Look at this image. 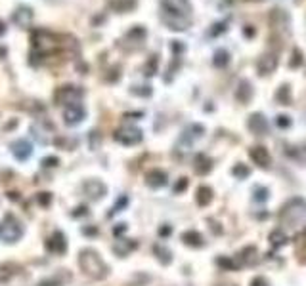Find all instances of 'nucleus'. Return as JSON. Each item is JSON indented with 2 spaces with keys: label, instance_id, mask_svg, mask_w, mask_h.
<instances>
[{
  "label": "nucleus",
  "instance_id": "79ce46f5",
  "mask_svg": "<svg viewBox=\"0 0 306 286\" xmlns=\"http://www.w3.org/2000/svg\"><path fill=\"white\" fill-rule=\"evenodd\" d=\"M251 286H268V282H266V278L264 277H254Z\"/></svg>",
  "mask_w": 306,
  "mask_h": 286
},
{
  "label": "nucleus",
  "instance_id": "ea45409f",
  "mask_svg": "<svg viewBox=\"0 0 306 286\" xmlns=\"http://www.w3.org/2000/svg\"><path fill=\"white\" fill-rule=\"evenodd\" d=\"M214 27H216V29L210 31V36H216V35H220L222 31H226V23H216Z\"/></svg>",
  "mask_w": 306,
  "mask_h": 286
},
{
  "label": "nucleus",
  "instance_id": "f8f14e48",
  "mask_svg": "<svg viewBox=\"0 0 306 286\" xmlns=\"http://www.w3.org/2000/svg\"><path fill=\"white\" fill-rule=\"evenodd\" d=\"M247 126H249V130L253 132L254 136H266L268 128H270V124H268V121H266V117L263 113L251 115L249 121H247Z\"/></svg>",
  "mask_w": 306,
  "mask_h": 286
},
{
  "label": "nucleus",
  "instance_id": "6ab92c4d",
  "mask_svg": "<svg viewBox=\"0 0 306 286\" xmlns=\"http://www.w3.org/2000/svg\"><path fill=\"white\" fill-rule=\"evenodd\" d=\"M12 151H14V156L19 158V160H27L31 156V153H33L29 141H25V139H19L16 143H12Z\"/></svg>",
  "mask_w": 306,
  "mask_h": 286
},
{
  "label": "nucleus",
  "instance_id": "72a5a7b5",
  "mask_svg": "<svg viewBox=\"0 0 306 286\" xmlns=\"http://www.w3.org/2000/svg\"><path fill=\"white\" fill-rule=\"evenodd\" d=\"M14 267V265H0V282H8L10 277L14 275L10 269Z\"/></svg>",
  "mask_w": 306,
  "mask_h": 286
},
{
  "label": "nucleus",
  "instance_id": "603ef678",
  "mask_svg": "<svg viewBox=\"0 0 306 286\" xmlns=\"http://www.w3.org/2000/svg\"><path fill=\"white\" fill-rule=\"evenodd\" d=\"M249 2H258V0H249Z\"/></svg>",
  "mask_w": 306,
  "mask_h": 286
},
{
  "label": "nucleus",
  "instance_id": "20e7f679",
  "mask_svg": "<svg viewBox=\"0 0 306 286\" xmlns=\"http://www.w3.org/2000/svg\"><path fill=\"white\" fill-rule=\"evenodd\" d=\"M21 235H23V225H21V221L18 217L14 214H6L2 217V221H0V239L4 243H16V241H19Z\"/></svg>",
  "mask_w": 306,
  "mask_h": 286
},
{
  "label": "nucleus",
  "instance_id": "b1692460",
  "mask_svg": "<svg viewBox=\"0 0 306 286\" xmlns=\"http://www.w3.org/2000/svg\"><path fill=\"white\" fill-rule=\"evenodd\" d=\"M195 200L199 206H209V202L212 200V189L207 187V185H201L197 189V195H195Z\"/></svg>",
  "mask_w": 306,
  "mask_h": 286
},
{
  "label": "nucleus",
  "instance_id": "c756f323",
  "mask_svg": "<svg viewBox=\"0 0 306 286\" xmlns=\"http://www.w3.org/2000/svg\"><path fill=\"white\" fill-rule=\"evenodd\" d=\"M157 67H159V58L157 55H151L146 63V67H144V73H146V77H153L155 73H157Z\"/></svg>",
  "mask_w": 306,
  "mask_h": 286
},
{
  "label": "nucleus",
  "instance_id": "412c9836",
  "mask_svg": "<svg viewBox=\"0 0 306 286\" xmlns=\"http://www.w3.org/2000/svg\"><path fill=\"white\" fill-rule=\"evenodd\" d=\"M210 168H212V162H210L209 156L203 155V153L195 155V158H193V170L199 174V176H205V174H209Z\"/></svg>",
  "mask_w": 306,
  "mask_h": 286
},
{
  "label": "nucleus",
  "instance_id": "49530a36",
  "mask_svg": "<svg viewBox=\"0 0 306 286\" xmlns=\"http://www.w3.org/2000/svg\"><path fill=\"white\" fill-rule=\"evenodd\" d=\"M140 88H144V86H140ZM132 94H138V95H149L151 94V90H136V88H132Z\"/></svg>",
  "mask_w": 306,
  "mask_h": 286
},
{
  "label": "nucleus",
  "instance_id": "c9c22d12",
  "mask_svg": "<svg viewBox=\"0 0 306 286\" xmlns=\"http://www.w3.org/2000/svg\"><path fill=\"white\" fill-rule=\"evenodd\" d=\"M254 199L258 200V202H264V200L268 199V189L266 187H256L254 189Z\"/></svg>",
  "mask_w": 306,
  "mask_h": 286
},
{
  "label": "nucleus",
  "instance_id": "7c9ffc66",
  "mask_svg": "<svg viewBox=\"0 0 306 286\" xmlns=\"http://www.w3.org/2000/svg\"><path fill=\"white\" fill-rule=\"evenodd\" d=\"M216 265L222 267L224 271H236V269L239 267V263H237L236 260H232V258H218V260H216Z\"/></svg>",
  "mask_w": 306,
  "mask_h": 286
},
{
  "label": "nucleus",
  "instance_id": "cd10ccee",
  "mask_svg": "<svg viewBox=\"0 0 306 286\" xmlns=\"http://www.w3.org/2000/svg\"><path fill=\"white\" fill-rule=\"evenodd\" d=\"M287 241H289L287 235H285V231H281V229H276V231L270 233V244L274 248H280V246H283Z\"/></svg>",
  "mask_w": 306,
  "mask_h": 286
},
{
  "label": "nucleus",
  "instance_id": "09e8293b",
  "mask_svg": "<svg viewBox=\"0 0 306 286\" xmlns=\"http://www.w3.org/2000/svg\"><path fill=\"white\" fill-rule=\"evenodd\" d=\"M159 235H161V237H166V235H170V227H168V225L161 227V229H159Z\"/></svg>",
  "mask_w": 306,
  "mask_h": 286
},
{
  "label": "nucleus",
  "instance_id": "58836bf2",
  "mask_svg": "<svg viewBox=\"0 0 306 286\" xmlns=\"http://www.w3.org/2000/svg\"><path fill=\"white\" fill-rule=\"evenodd\" d=\"M186 187H188V180H186V178H180V182H176L174 185V193H184Z\"/></svg>",
  "mask_w": 306,
  "mask_h": 286
},
{
  "label": "nucleus",
  "instance_id": "bb28decb",
  "mask_svg": "<svg viewBox=\"0 0 306 286\" xmlns=\"http://www.w3.org/2000/svg\"><path fill=\"white\" fill-rule=\"evenodd\" d=\"M228 63H230V53L224 50V48H220L214 52V58H212V65L216 67V69H224Z\"/></svg>",
  "mask_w": 306,
  "mask_h": 286
},
{
  "label": "nucleus",
  "instance_id": "7ed1b4c3",
  "mask_svg": "<svg viewBox=\"0 0 306 286\" xmlns=\"http://www.w3.org/2000/svg\"><path fill=\"white\" fill-rule=\"evenodd\" d=\"M304 216H306V200L304 199H291L287 204H283L280 219H281V223L295 225V223L300 221Z\"/></svg>",
  "mask_w": 306,
  "mask_h": 286
},
{
  "label": "nucleus",
  "instance_id": "1a4fd4ad",
  "mask_svg": "<svg viewBox=\"0 0 306 286\" xmlns=\"http://www.w3.org/2000/svg\"><path fill=\"white\" fill-rule=\"evenodd\" d=\"M84 117H86V109L80 103H71L63 109V121L69 126H77L79 122L84 121Z\"/></svg>",
  "mask_w": 306,
  "mask_h": 286
},
{
  "label": "nucleus",
  "instance_id": "f3484780",
  "mask_svg": "<svg viewBox=\"0 0 306 286\" xmlns=\"http://www.w3.org/2000/svg\"><path fill=\"white\" fill-rule=\"evenodd\" d=\"M46 248L50 252H54V254H63V252L67 250V241H65V237H63V233H60V231H56V233L48 239V243H46Z\"/></svg>",
  "mask_w": 306,
  "mask_h": 286
},
{
  "label": "nucleus",
  "instance_id": "473e14b6",
  "mask_svg": "<svg viewBox=\"0 0 306 286\" xmlns=\"http://www.w3.org/2000/svg\"><path fill=\"white\" fill-rule=\"evenodd\" d=\"M300 65H302V52H300L298 48H295V50H293V55H291V61H289V67H291V69H297Z\"/></svg>",
  "mask_w": 306,
  "mask_h": 286
},
{
  "label": "nucleus",
  "instance_id": "4c0bfd02",
  "mask_svg": "<svg viewBox=\"0 0 306 286\" xmlns=\"http://www.w3.org/2000/svg\"><path fill=\"white\" fill-rule=\"evenodd\" d=\"M276 122H278V126H280V128H289V126H291V119H289L287 115H280Z\"/></svg>",
  "mask_w": 306,
  "mask_h": 286
},
{
  "label": "nucleus",
  "instance_id": "8fccbe9b",
  "mask_svg": "<svg viewBox=\"0 0 306 286\" xmlns=\"http://www.w3.org/2000/svg\"><path fill=\"white\" fill-rule=\"evenodd\" d=\"M4 33H6V23H4L2 19H0V36L4 35Z\"/></svg>",
  "mask_w": 306,
  "mask_h": 286
},
{
  "label": "nucleus",
  "instance_id": "aec40b11",
  "mask_svg": "<svg viewBox=\"0 0 306 286\" xmlns=\"http://www.w3.org/2000/svg\"><path fill=\"white\" fill-rule=\"evenodd\" d=\"M134 248H136V243L130 241V239H117V241L113 243V252L117 254V256H121V258L128 256Z\"/></svg>",
  "mask_w": 306,
  "mask_h": 286
},
{
  "label": "nucleus",
  "instance_id": "5701e85b",
  "mask_svg": "<svg viewBox=\"0 0 306 286\" xmlns=\"http://www.w3.org/2000/svg\"><path fill=\"white\" fill-rule=\"evenodd\" d=\"M182 243L188 244V246H193V248H199V246H203V237L201 233L190 229V231L182 233Z\"/></svg>",
  "mask_w": 306,
  "mask_h": 286
},
{
  "label": "nucleus",
  "instance_id": "a19ab883",
  "mask_svg": "<svg viewBox=\"0 0 306 286\" xmlns=\"http://www.w3.org/2000/svg\"><path fill=\"white\" fill-rule=\"evenodd\" d=\"M58 162H60V160H58L56 156H48V158H44L42 160V164L46 166V168H48V166H58Z\"/></svg>",
  "mask_w": 306,
  "mask_h": 286
},
{
  "label": "nucleus",
  "instance_id": "a211bd4d",
  "mask_svg": "<svg viewBox=\"0 0 306 286\" xmlns=\"http://www.w3.org/2000/svg\"><path fill=\"white\" fill-rule=\"evenodd\" d=\"M146 183L149 187H153V189L163 187V185H166V174L163 170H149L146 174Z\"/></svg>",
  "mask_w": 306,
  "mask_h": 286
},
{
  "label": "nucleus",
  "instance_id": "6e6552de",
  "mask_svg": "<svg viewBox=\"0 0 306 286\" xmlns=\"http://www.w3.org/2000/svg\"><path fill=\"white\" fill-rule=\"evenodd\" d=\"M278 63H280V60H278V55L276 53H263L258 60H256V71H258V75L260 77H268V75H272L274 71L278 69Z\"/></svg>",
  "mask_w": 306,
  "mask_h": 286
},
{
  "label": "nucleus",
  "instance_id": "f257e3e1",
  "mask_svg": "<svg viewBox=\"0 0 306 286\" xmlns=\"http://www.w3.org/2000/svg\"><path fill=\"white\" fill-rule=\"evenodd\" d=\"M79 263H80V269L84 271V275H88L90 278H96V280H102V278L107 277V265L105 261L102 260V256L98 254L96 250H86L80 252L79 256Z\"/></svg>",
  "mask_w": 306,
  "mask_h": 286
},
{
  "label": "nucleus",
  "instance_id": "c85d7f7f",
  "mask_svg": "<svg viewBox=\"0 0 306 286\" xmlns=\"http://www.w3.org/2000/svg\"><path fill=\"white\" fill-rule=\"evenodd\" d=\"M153 252L157 254L159 261H161L163 265H168V263L172 261V256H170V250H168V248H165V246H161V244H155V246H153Z\"/></svg>",
  "mask_w": 306,
  "mask_h": 286
},
{
  "label": "nucleus",
  "instance_id": "de8ad7c7",
  "mask_svg": "<svg viewBox=\"0 0 306 286\" xmlns=\"http://www.w3.org/2000/svg\"><path fill=\"white\" fill-rule=\"evenodd\" d=\"M243 33H245V36H254V33H256V31H254V29H253L251 25H247V27H245Z\"/></svg>",
  "mask_w": 306,
  "mask_h": 286
},
{
  "label": "nucleus",
  "instance_id": "9b49d317",
  "mask_svg": "<svg viewBox=\"0 0 306 286\" xmlns=\"http://www.w3.org/2000/svg\"><path fill=\"white\" fill-rule=\"evenodd\" d=\"M82 193L86 195L88 199L100 200V199H104L105 197L107 187H105L100 180H88V182H84V185H82Z\"/></svg>",
  "mask_w": 306,
  "mask_h": 286
},
{
  "label": "nucleus",
  "instance_id": "f03ea898",
  "mask_svg": "<svg viewBox=\"0 0 306 286\" xmlns=\"http://www.w3.org/2000/svg\"><path fill=\"white\" fill-rule=\"evenodd\" d=\"M31 42H33V48H35L36 52V58H46L48 53H52L60 46L58 38L50 31H44V29H38V31L33 33Z\"/></svg>",
  "mask_w": 306,
  "mask_h": 286
},
{
  "label": "nucleus",
  "instance_id": "4be33fe9",
  "mask_svg": "<svg viewBox=\"0 0 306 286\" xmlns=\"http://www.w3.org/2000/svg\"><path fill=\"white\" fill-rule=\"evenodd\" d=\"M239 265H245V267H251L256 263V248L254 246H247L243 250L239 252V260H237Z\"/></svg>",
  "mask_w": 306,
  "mask_h": 286
},
{
  "label": "nucleus",
  "instance_id": "9d476101",
  "mask_svg": "<svg viewBox=\"0 0 306 286\" xmlns=\"http://www.w3.org/2000/svg\"><path fill=\"white\" fill-rule=\"evenodd\" d=\"M144 38H146V29L140 25L132 27L130 31L124 35V38L121 40V46H126L128 50H136V48H140L142 42H144Z\"/></svg>",
  "mask_w": 306,
  "mask_h": 286
},
{
  "label": "nucleus",
  "instance_id": "37998d69",
  "mask_svg": "<svg viewBox=\"0 0 306 286\" xmlns=\"http://www.w3.org/2000/svg\"><path fill=\"white\" fill-rule=\"evenodd\" d=\"M38 286H61V282H58V280H50V278H46V280H42V282H40V284Z\"/></svg>",
  "mask_w": 306,
  "mask_h": 286
},
{
  "label": "nucleus",
  "instance_id": "e433bc0d",
  "mask_svg": "<svg viewBox=\"0 0 306 286\" xmlns=\"http://www.w3.org/2000/svg\"><path fill=\"white\" fill-rule=\"evenodd\" d=\"M126 204H128V197H121V199H119V202L113 206V210L109 212V216H113V214H117V212H121V210L124 208Z\"/></svg>",
  "mask_w": 306,
  "mask_h": 286
},
{
  "label": "nucleus",
  "instance_id": "3c124183",
  "mask_svg": "<svg viewBox=\"0 0 306 286\" xmlns=\"http://www.w3.org/2000/svg\"><path fill=\"white\" fill-rule=\"evenodd\" d=\"M84 233L86 235H98V229H84Z\"/></svg>",
  "mask_w": 306,
  "mask_h": 286
},
{
  "label": "nucleus",
  "instance_id": "c03bdc74",
  "mask_svg": "<svg viewBox=\"0 0 306 286\" xmlns=\"http://www.w3.org/2000/svg\"><path fill=\"white\" fill-rule=\"evenodd\" d=\"M124 231H126V225H124V223H119V225H117V227H115V229H113L115 237H119V235L124 233Z\"/></svg>",
  "mask_w": 306,
  "mask_h": 286
},
{
  "label": "nucleus",
  "instance_id": "dca6fc26",
  "mask_svg": "<svg viewBox=\"0 0 306 286\" xmlns=\"http://www.w3.org/2000/svg\"><path fill=\"white\" fill-rule=\"evenodd\" d=\"M251 97H253V86H251V82L247 78H241L236 90V99L241 105H247L251 101Z\"/></svg>",
  "mask_w": 306,
  "mask_h": 286
},
{
  "label": "nucleus",
  "instance_id": "a18cd8bd",
  "mask_svg": "<svg viewBox=\"0 0 306 286\" xmlns=\"http://www.w3.org/2000/svg\"><path fill=\"white\" fill-rule=\"evenodd\" d=\"M86 214H88L86 206H79V208H77V212H73V216H86Z\"/></svg>",
  "mask_w": 306,
  "mask_h": 286
},
{
  "label": "nucleus",
  "instance_id": "393cba45",
  "mask_svg": "<svg viewBox=\"0 0 306 286\" xmlns=\"http://www.w3.org/2000/svg\"><path fill=\"white\" fill-rule=\"evenodd\" d=\"M138 0H109V6L117 12H130L136 8Z\"/></svg>",
  "mask_w": 306,
  "mask_h": 286
},
{
  "label": "nucleus",
  "instance_id": "2f4dec72",
  "mask_svg": "<svg viewBox=\"0 0 306 286\" xmlns=\"http://www.w3.org/2000/svg\"><path fill=\"white\" fill-rule=\"evenodd\" d=\"M232 174H234L236 178H239V180H245V178H249L251 170H249V166H245V164H236L232 168Z\"/></svg>",
  "mask_w": 306,
  "mask_h": 286
},
{
  "label": "nucleus",
  "instance_id": "0eeeda50",
  "mask_svg": "<svg viewBox=\"0 0 306 286\" xmlns=\"http://www.w3.org/2000/svg\"><path fill=\"white\" fill-rule=\"evenodd\" d=\"M115 139H117L121 145H138L142 139H144V134H142L140 128L124 126V128H119V130L115 132Z\"/></svg>",
  "mask_w": 306,
  "mask_h": 286
},
{
  "label": "nucleus",
  "instance_id": "423d86ee",
  "mask_svg": "<svg viewBox=\"0 0 306 286\" xmlns=\"http://www.w3.org/2000/svg\"><path fill=\"white\" fill-rule=\"evenodd\" d=\"M82 90L77 86H61L56 92V103L60 105H71V103H80V97H82Z\"/></svg>",
  "mask_w": 306,
  "mask_h": 286
},
{
  "label": "nucleus",
  "instance_id": "39448f33",
  "mask_svg": "<svg viewBox=\"0 0 306 286\" xmlns=\"http://www.w3.org/2000/svg\"><path fill=\"white\" fill-rule=\"evenodd\" d=\"M161 14L192 19V2L190 0H161Z\"/></svg>",
  "mask_w": 306,
  "mask_h": 286
},
{
  "label": "nucleus",
  "instance_id": "2eb2a0df",
  "mask_svg": "<svg viewBox=\"0 0 306 286\" xmlns=\"http://www.w3.org/2000/svg\"><path fill=\"white\" fill-rule=\"evenodd\" d=\"M161 21H163L170 31H186V29H190V25H192V19L174 18V16H166V14H161Z\"/></svg>",
  "mask_w": 306,
  "mask_h": 286
},
{
  "label": "nucleus",
  "instance_id": "f704fd0d",
  "mask_svg": "<svg viewBox=\"0 0 306 286\" xmlns=\"http://www.w3.org/2000/svg\"><path fill=\"white\" fill-rule=\"evenodd\" d=\"M36 202H38L40 206H48V204L52 202V195H50V193H38V195H36Z\"/></svg>",
  "mask_w": 306,
  "mask_h": 286
},
{
  "label": "nucleus",
  "instance_id": "ddd939ff",
  "mask_svg": "<svg viewBox=\"0 0 306 286\" xmlns=\"http://www.w3.org/2000/svg\"><path fill=\"white\" fill-rule=\"evenodd\" d=\"M249 156L253 158V162L256 166H260V168H268L272 162V156H270V151L264 147V145H254L251 147L249 151Z\"/></svg>",
  "mask_w": 306,
  "mask_h": 286
},
{
  "label": "nucleus",
  "instance_id": "a878e982",
  "mask_svg": "<svg viewBox=\"0 0 306 286\" xmlns=\"http://www.w3.org/2000/svg\"><path fill=\"white\" fill-rule=\"evenodd\" d=\"M291 86L289 84H283V86L278 88V92H276V103L280 105H291Z\"/></svg>",
  "mask_w": 306,
  "mask_h": 286
},
{
  "label": "nucleus",
  "instance_id": "4468645a",
  "mask_svg": "<svg viewBox=\"0 0 306 286\" xmlns=\"http://www.w3.org/2000/svg\"><path fill=\"white\" fill-rule=\"evenodd\" d=\"M33 10L29 8V6H19L16 12H14V23L18 27H21V29H29L31 27V23H33Z\"/></svg>",
  "mask_w": 306,
  "mask_h": 286
}]
</instances>
